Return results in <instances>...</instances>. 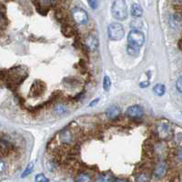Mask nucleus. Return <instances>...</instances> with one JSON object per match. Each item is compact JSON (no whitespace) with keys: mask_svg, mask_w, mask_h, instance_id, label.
Wrapping results in <instances>:
<instances>
[{"mask_svg":"<svg viewBox=\"0 0 182 182\" xmlns=\"http://www.w3.org/2000/svg\"><path fill=\"white\" fill-rule=\"evenodd\" d=\"M153 92L155 93V95L161 97V96H163L165 94L166 87H165V86L163 84H157L153 87Z\"/></svg>","mask_w":182,"mask_h":182,"instance_id":"12","label":"nucleus"},{"mask_svg":"<svg viewBox=\"0 0 182 182\" xmlns=\"http://www.w3.org/2000/svg\"><path fill=\"white\" fill-rule=\"evenodd\" d=\"M120 113H121V110H120V107H118V106H111L106 111V114H107L108 118L110 119V120L117 119L120 115Z\"/></svg>","mask_w":182,"mask_h":182,"instance_id":"9","label":"nucleus"},{"mask_svg":"<svg viewBox=\"0 0 182 182\" xmlns=\"http://www.w3.org/2000/svg\"><path fill=\"white\" fill-rule=\"evenodd\" d=\"M4 162H3V160H1V173L3 172V170H4Z\"/></svg>","mask_w":182,"mask_h":182,"instance_id":"28","label":"nucleus"},{"mask_svg":"<svg viewBox=\"0 0 182 182\" xmlns=\"http://www.w3.org/2000/svg\"><path fill=\"white\" fill-rule=\"evenodd\" d=\"M114 180V178L112 176H110L109 174H106V175H103L101 178H100V180L102 182H112Z\"/></svg>","mask_w":182,"mask_h":182,"instance_id":"22","label":"nucleus"},{"mask_svg":"<svg viewBox=\"0 0 182 182\" xmlns=\"http://www.w3.org/2000/svg\"><path fill=\"white\" fill-rule=\"evenodd\" d=\"M35 181L36 182H49V180L42 173H39L37 174L36 177H35Z\"/></svg>","mask_w":182,"mask_h":182,"instance_id":"17","label":"nucleus"},{"mask_svg":"<svg viewBox=\"0 0 182 182\" xmlns=\"http://www.w3.org/2000/svg\"><path fill=\"white\" fill-rule=\"evenodd\" d=\"M86 46L91 51L96 50L98 48V37L95 35H89L87 37V39H86Z\"/></svg>","mask_w":182,"mask_h":182,"instance_id":"7","label":"nucleus"},{"mask_svg":"<svg viewBox=\"0 0 182 182\" xmlns=\"http://www.w3.org/2000/svg\"><path fill=\"white\" fill-rule=\"evenodd\" d=\"M34 170V163L33 162H30L27 166V168H26V170H24V172H23V174L21 175V178H26V177H27L28 175H30L31 173H32V171Z\"/></svg>","mask_w":182,"mask_h":182,"instance_id":"15","label":"nucleus"},{"mask_svg":"<svg viewBox=\"0 0 182 182\" xmlns=\"http://www.w3.org/2000/svg\"><path fill=\"white\" fill-rule=\"evenodd\" d=\"M60 138L63 143L66 144H70L73 141V136L70 130L68 129H64L60 134Z\"/></svg>","mask_w":182,"mask_h":182,"instance_id":"10","label":"nucleus"},{"mask_svg":"<svg viewBox=\"0 0 182 182\" xmlns=\"http://www.w3.org/2000/svg\"><path fill=\"white\" fill-rule=\"evenodd\" d=\"M179 158H180V159L182 160V147H181V148L180 149V152H179Z\"/></svg>","mask_w":182,"mask_h":182,"instance_id":"27","label":"nucleus"},{"mask_svg":"<svg viewBox=\"0 0 182 182\" xmlns=\"http://www.w3.org/2000/svg\"><path fill=\"white\" fill-rule=\"evenodd\" d=\"M76 182H91V178L86 173H81L77 177Z\"/></svg>","mask_w":182,"mask_h":182,"instance_id":"14","label":"nucleus"},{"mask_svg":"<svg viewBox=\"0 0 182 182\" xmlns=\"http://www.w3.org/2000/svg\"><path fill=\"white\" fill-rule=\"evenodd\" d=\"M139 49H140L139 47H137V46H134V45H130V44H128L127 48V53L130 56H133V57H137L139 54Z\"/></svg>","mask_w":182,"mask_h":182,"instance_id":"13","label":"nucleus"},{"mask_svg":"<svg viewBox=\"0 0 182 182\" xmlns=\"http://www.w3.org/2000/svg\"><path fill=\"white\" fill-rule=\"evenodd\" d=\"M167 170H168V166L165 163H159L155 169L154 177L156 179H161L166 175Z\"/></svg>","mask_w":182,"mask_h":182,"instance_id":"8","label":"nucleus"},{"mask_svg":"<svg viewBox=\"0 0 182 182\" xmlns=\"http://www.w3.org/2000/svg\"><path fill=\"white\" fill-rule=\"evenodd\" d=\"M125 30L121 24L118 22L111 23L108 27V35L110 40L119 41L124 37Z\"/></svg>","mask_w":182,"mask_h":182,"instance_id":"2","label":"nucleus"},{"mask_svg":"<svg viewBox=\"0 0 182 182\" xmlns=\"http://www.w3.org/2000/svg\"><path fill=\"white\" fill-rule=\"evenodd\" d=\"M98 1H88V5H90V7L91 8H93V9H96V8H98Z\"/></svg>","mask_w":182,"mask_h":182,"instance_id":"24","label":"nucleus"},{"mask_svg":"<svg viewBox=\"0 0 182 182\" xmlns=\"http://www.w3.org/2000/svg\"><path fill=\"white\" fill-rule=\"evenodd\" d=\"M98 101H99V98H96V99H94V100H92L91 102H90V104H89V107H93V106H96L98 103Z\"/></svg>","mask_w":182,"mask_h":182,"instance_id":"26","label":"nucleus"},{"mask_svg":"<svg viewBox=\"0 0 182 182\" xmlns=\"http://www.w3.org/2000/svg\"><path fill=\"white\" fill-rule=\"evenodd\" d=\"M111 87V80L110 77L109 76H105L104 77V80H103V88L105 91H109Z\"/></svg>","mask_w":182,"mask_h":182,"instance_id":"16","label":"nucleus"},{"mask_svg":"<svg viewBox=\"0 0 182 182\" xmlns=\"http://www.w3.org/2000/svg\"><path fill=\"white\" fill-rule=\"evenodd\" d=\"M6 25H7V19L5 18L3 13H0V26H1V28L4 29L5 26H6Z\"/></svg>","mask_w":182,"mask_h":182,"instance_id":"21","label":"nucleus"},{"mask_svg":"<svg viewBox=\"0 0 182 182\" xmlns=\"http://www.w3.org/2000/svg\"><path fill=\"white\" fill-rule=\"evenodd\" d=\"M143 14V9L138 4H133L131 5V15L135 17H140Z\"/></svg>","mask_w":182,"mask_h":182,"instance_id":"11","label":"nucleus"},{"mask_svg":"<svg viewBox=\"0 0 182 182\" xmlns=\"http://www.w3.org/2000/svg\"><path fill=\"white\" fill-rule=\"evenodd\" d=\"M111 14L114 18L118 20H126L127 17V6L125 1L116 0L112 2Z\"/></svg>","mask_w":182,"mask_h":182,"instance_id":"1","label":"nucleus"},{"mask_svg":"<svg viewBox=\"0 0 182 182\" xmlns=\"http://www.w3.org/2000/svg\"><path fill=\"white\" fill-rule=\"evenodd\" d=\"M127 42L130 45H134L137 47H142L144 42H145V36L144 34L139 31V30H136V29H132L131 31H129L128 36H127Z\"/></svg>","mask_w":182,"mask_h":182,"instance_id":"3","label":"nucleus"},{"mask_svg":"<svg viewBox=\"0 0 182 182\" xmlns=\"http://www.w3.org/2000/svg\"><path fill=\"white\" fill-rule=\"evenodd\" d=\"M176 87L178 89L179 92L182 93V76L179 77V79L177 80V83H176Z\"/></svg>","mask_w":182,"mask_h":182,"instance_id":"23","label":"nucleus"},{"mask_svg":"<svg viewBox=\"0 0 182 182\" xmlns=\"http://www.w3.org/2000/svg\"><path fill=\"white\" fill-rule=\"evenodd\" d=\"M144 114V110L143 109L138 106V105H134L129 107L127 111H126V115L129 118H133V119H139L143 116Z\"/></svg>","mask_w":182,"mask_h":182,"instance_id":"6","label":"nucleus"},{"mask_svg":"<svg viewBox=\"0 0 182 182\" xmlns=\"http://www.w3.org/2000/svg\"><path fill=\"white\" fill-rule=\"evenodd\" d=\"M149 181V176L146 173H142L140 174L137 179V182H148Z\"/></svg>","mask_w":182,"mask_h":182,"instance_id":"19","label":"nucleus"},{"mask_svg":"<svg viewBox=\"0 0 182 182\" xmlns=\"http://www.w3.org/2000/svg\"><path fill=\"white\" fill-rule=\"evenodd\" d=\"M118 182H127V181H125V180H119Z\"/></svg>","mask_w":182,"mask_h":182,"instance_id":"29","label":"nucleus"},{"mask_svg":"<svg viewBox=\"0 0 182 182\" xmlns=\"http://www.w3.org/2000/svg\"><path fill=\"white\" fill-rule=\"evenodd\" d=\"M55 111H56V113H58L59 115H62V114H64V113H66V108L64 106V105H58L56 108H55Z\"/></svg>","mask_w":182,"mask_h":182,"instance_id":"18","label":"nucleus"},{"mask_svg":"<svg viewBox=\"0 0 182 182\" xmlns=\"http://www.w3.org/2000/svg\"><path fill=\"white\" fill-rule=\"evenodd\" d=\"M149 86V81H143V82H140L139 83V87H148Z\"/></svg>","mask_w":182,"mask_h":182,"instance_id":"25","label":"nucleus"},{"mask_svg":"<svg viewBox=\"0 0 182 182\" xmlns=\"http://www.w3.org/2000/svg\"><path fill=\"white\" fill-rule=\"evenodd\" d=\"M71 14H72V17L76 23H77L79 25H84V24L87 23L88 15H87V11H85L84 9H82L80 7H75L72 9Z\"/></svg>","mask_w":182,"mask_h":182,"instance_id":"4","label":"nucleus"},{"mask_svg":"<svg viewBox=\"0 0 182 182\" xmlns=\"http://www.w3.org/2000/svg\"><path fill=\"white\" fill-rule=\"evenodd\" d=\"M46 91V85L43 81L41 80H36L32 86H31V88H30V96L31 97H34V98H37V97H40L43 95V93Z\"/></svg>","mask_w":182,"mask_h":182,"instance_id":"5","label":"nucleus"},{"mask_svg":"<svg viewBox=\"0 0 182 182\" xmlns=\"http://www.w3.org/2000/svg\"><path fill=\"white\" fill-rule=\"evenodd\" d=\"M142 26H143V24L140 20H132V22H131V27L133 28H135L136 30H138V28H141Z\"/></svg>","mask_w":182,"mask_h":182,"instance_id":"20","label":"nucleus"}]
</instances>
